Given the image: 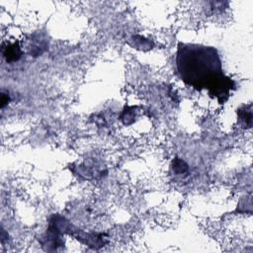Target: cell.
Masks as SVG:
<instances>
[{
	"label": "cell",
	"instance_id": "obj_1",
	"mask_svg": "<svg viewBox=\"0 0 253 253\" xmlns=\"http://www.w3.org/2000/svg\"><path fill=\"white\" fill-rule=\"evenodd\" d=\"M176 65L180 78L187 85L198 90L207 88L220 103L234 87V82L223 74L221 60L213 46L179 42Z\"/></svg>",
	"mask_w": 253,
	"mask_h": 253
},
{
	"label": "cell",
	"instance_id": "obj_2",
	"mask_svg": "<svg viewBox=\"0 0 253 253\" xmlns=\"http://www.w3.org/2000/svg\"><path fill=\"white\" fill-rule=\"evenodd\" d=\"M4 55L7 57L8 61L17 60L21 55V50L16 44H12L9 47L7 46V51L4 52Z\"/></svg>",
	"mask_w": 253,
	"mask_h": 253
}]
</instances>
